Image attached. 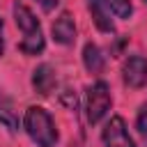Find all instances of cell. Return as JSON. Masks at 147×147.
<instances>
[{
  "label": "cell",
  "mask_w": 147,
  "mask_h": 147,
  "mask_svg": "<svg viewBox=\"0 0 147 147\" xmlns=\"http://www.w3.org/2000/svg\"><path fill=\"white\" fill-rule=\"evenodd\" d=\"M142 2H145V5H147V0H142Z\"/></svg>",
  "instance_id": "9a60e30c"
},
{
  "label": "cell",
  "mask_w": 147,
  "mask_h": 147,
  "mask_svg": "<svg viewBox=\"0 0 147 147\" xmlns=\"http://www.w3.org/2000/svg\"><path fill=\"white\" fill-rule=\"evenodd\" d=\"M122 80L124 85L138 90L147 85V60L142 55H129L122 64Z\"/></svg>",
  "instance_id": "5b68a950"
},
{
  "label": "cell",
  "mask_w": 147,
  "mask_h": 147,
  "mask_svg": "<svg viewBox=\"0 0 147 147\" xmlns=\"http://www.w3.org/2000/svg\"><path fill=\"white\" fill-rule=\"evenodd\" d=\"M113 106V96H110V85L106 80H96L87 87V96H85V117L90 124H99L106 113Z\"/></svg>",
  "instance_id": "3957f363"
},
{
  "label": "cell",
  "mask_w": 147,
  "mask_h": 147,
  "mask_svg": "<svg viewBox=\"0 0 147 147\" xmlns=\"http://www.w3.org/2000/svg\"><path fill=\"white\" fill-rule=\"evenodd\" d=\"M5 53V25H2V18H0V55Z\"/></svg>",
  "instance_id": "5bb4252c"
},
{
  "label": "cell",
  "mask_w": 147,
  "mask_h": 147,
  "mask_svg": "<svg viewBox=\"0 0 147 147\" xmlns=\"http://www.w3.org/2000/svg\"><path fill=\"white\" fill-rule=\"evenodd\" d=\"M11 14H14V21L16 25L21 28L23 32V39L18 44V51L23 55H41L44 48H46V39H44V32H41V25H39V18L32 14V9L23 2H14L11 5Z\"/></svg>",
  "instance_id": "6da1fadb"
},
{
  "label": "cell",
  "mask_w": 147,
  "mask_h": 147,
  "mask_svg": "<svg viewBox=\"0 0 147 147\" xmlns=\"http://www.w3.org/2000/svg\"><path fill=\"white\" fill-rule=\"evenodd\" d=\"M103 2L108 5V9H110L117 18H131V14H133L131 0H103Z\"/></svg>",
  "instance_id": "8fae6325"
},
{
  "label": "cell",
  "mask_w": 147,
  "mask_h": 147,
  "mask_svg": "<svg viewBox=\"0 0 147 147\" xmlns=\"http://www.w3.org/2000/svg\"><path fill=\"white\" fill-rule=\"evenodd\" d=\"M0 124H2L7 131H11V133L18 131V115H16V108H14L11 99H9L2 90H0Z\"/></svg>",
  "instance_id": "30bf717a"
},
{
  "label": "cell",
  "mask_w": 147,
  "mask_h": 147,
  "mask_svg": "<svg viewBox=\"0 0 147 147\" xmlns=\"http://www.w3.org/2000/svg\"><path fill=\"white\" fill-rule=\"evenodd\" d=\"M57 85V76H55V69L51 64H39L34 71H32V87L37 94L41 96H48Z\"/></svg>",
  "instance_id": "ba28073f"
},
{
  "label": "cell",
  "mask_w": 147,
  "mask_h": 147,
  "mask_svg": "<svg viewBox=\"0 0 147 147\" xmlns=\"http://www.w3.org/2000/svg\"><path fill=\"white\" fill-rule=\"evenodd\" d=\"M136 129L140 133L142 140H147V103H142L138 108V115H136Z\"/></svg>",
  "instance_id": "7c38bea8"
},
{
  "label": "cell",
  "mask_w": 147,
  "mask_h": 147,
  "mask_svg": "<svg viewBox=\"0 0 147 147\" xmlns=\"http://www.w3.org/2000/svg\"><path fill=\"white\" fill-rule=\"evenodd\" d=\"M101 142H103V147H136V142L126 129V122L119 115H113L106 122V126L101 131Z\"/></svg>",
  "instance_id": "277c9868"
},
{
  "label": "cell",
  "mask_w": 147,
  "mask_h": 147,
  "mask_svg": "<svg viewBox=\"0 0 147 147\" xmlns=\"http://www.w3.org/2000/svg\"><path fill=\"white\" fill-rule=\"evenodd\" d=\"M23 129L37 147H55L60 136L51 113L41 106H30L23 115Z\"/></svg>",
  "instance_id": "7a4b0ae2"
},
{
  "label": "cell",
  "mask_w": 147,
  "mask_h": 147,
  "mask_svg": "<svg viewBox=\"0 0 147 147\" xmlns=\"http://www.w3.org/2000/svg\"><path fill=\"white\" fill-rule=\"evenodd\" d=\"M83 64H85V69H87L90 74H94V76L103 71L106 57H103V53H101V48H99L96 44L87 41V44L83 46Z\"/></svg>",
  "instance_id": "9c48e42d"
},
{
  "label": "cell",
  "mask_w": 147,
  "mask_h": 147,
  "mask_svg": "<svg viewBox=\"0 0 147 147\" xmlns=\"http://www.w3.org/2000/svg\"><path fill=\"white\" fill-rule=\"evenodd\" d=\"M34 2H37L44 11H53V9L57 7V2H60V0H34Z\"/></svg>",
  "instance_id": "4fadbf2b"
},
{
  "label": "cell",
  "mask_w": 147,
  "mask_h": 147,
  "mask_svg": "<svg viewBox=\"0 0 147 147\" xmlns=\"http://www.w3.org/2000/svg\"><path fill=\"white\" fill-rule=\"evenodd\" d=\"M51 34H53V41L60 44V46H71L76 41V21L69 11H62L53 25H51Z\"/></svg>",
  "instance_id": "8992f818"
},
{
  "label": "cell",
  "mask_w": 147,
  "mask_h": 147,
  "mask_svg": "<svg viewBox=\"0 0 147 147\" xmlns=\"http://www.w3.org/2000/svg\"><path fill=\"white\" fill-rule=\"evenodd\" d=\"M87 9H90V16L96 25L99 32L103 34H115V23L110 18V9L103 0H87Z\"/></svg>",
  "instance_id": "52a82bcc"
}]
</instances>
